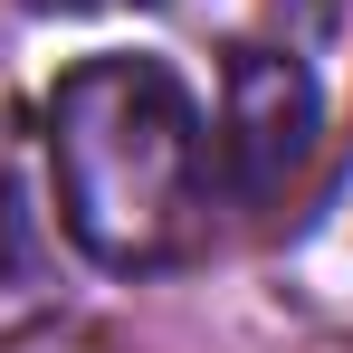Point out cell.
I'll return each mask as SVG.
<instances>
[{
	"mask_svg": "<svg viewBox=\"0 0 353 353\" xmlns=\"http://www.w3.org/2000/svg\"><path fill=\"white\" fill-rule=\"evenodd\" d=\"M29 10H105V0H29Z\"/></svg>",
	"mask_w": 353,
	"mask_h": 353,
	"instance_id": "5",
	"label": "cell"
},
{
	"mask_svg": "<svg viewBox=\"0 0 353 353\" xmlns=\"http://www.w3.org/2000/svg\"><path fill=\"white\" fill-rule=\"evenodd\" d=\"M39 163L58 230L115 277H153L210 230V115L163 58H77L39 115Z\"/></svg>",
	"mask_w": 353,
	"mask_h": 353,
	"instance_id": "1",
	"label": "cell"
},
{
	"mask_svg": "<svg viewBox=\"0 0 353 353\" xmlns=\"http://www.w3.org/2000/svg\"><path fill=\"white\" fill-rule=\"evenodd\" d=\"M277 296H287L305 325L353 334V143H344V163L325 172L315 210L296 220L287 258H277Z\"/></svg>",
	"mask_w": 353,
	"mask_h": 353,
	"instance_id": "4",
	"label": "cell"
},
{
	"mask_svg": "<svg viewBox=\"0 0 353 353\" xmlns=\"http://www.w3.org/2000/svg\"><path fill=\"white\" fill-rule=\"evenodd\" d=\"M325 143V96L296 48L277 39H239L230 77H220V124H210V172L230 181L239 210H277Z\"/></svg>",
	"mask_w": 353,
	"mask_h": 353,
	"instance_id": "2",
	"label": "cell"
},
{
	"mask_svg": "<svg viewBox=\"0 0 353 353\" xmlns=\"http://www.w3.org/2000/svg\"><path fill=\"white\" fill-rule=\"evenodd\" d=\"M58 201L29 124L0 105V344L58 315Z\"/></svg>",
	"mask_w": 353,
	"mask_h": 353,
	"instance_id": "3",
	"label": "cell"
}]
</instances>
